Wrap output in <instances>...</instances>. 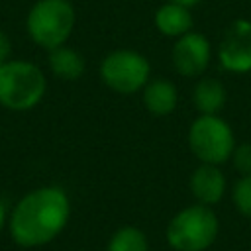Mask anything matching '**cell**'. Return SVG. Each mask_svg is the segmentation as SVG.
<instances>
[{
    "label": "cell",
    "instance_id": "obj_5",
    "mask_svg": "<svg viewBox=\"0 0 251 251\" xmlns=\"http://www.w3.org/2000/svg\"><path fill=\"white\" fill-rule=\"evenodd\" d=\"M188 147L200 163L222 165L229 161L235 137L229 124L218 114H200L188 127Z\"/></svg>",
    "mask_w": 251,
    "mask_h": 251
},
{
    "label": "cell",
    "instance_id": "obj_19",
    "mask_svg": "<svg viewBox=\"0 0 251 251\" xmlns=\"http://www.w3.org/2000/svg\"><path fill=\"white\" fill-rule=\"evenodd\" d=\"M169 2H175V4H180V6H184V8H192V6H196L200 0H169Z\"/></svg>",
    "mask_w": 251,
    "mask_h": 251
},
{
    "label": "cell",
    "instance_id": "obj_4",
    "mask_svg": "<svg viewBox=\"0 0 251 251\" xmlns=\"http://www.w3.org/2000/svg\"><path fill=\"white\" fill-rule=\"evenodd\" d=\"M76 14L69 0H37L25 18V29L29 39L51 51L65 45L75 29Z\"/></svg>",
    "mask_w": 251,
    "mask_h": 251
},
{
    "label": "cell",
    "instance_id": "obj_2",
    "mask_svg": "<svg viewBox=\"0 0 251 251\" xmlns=\"http://www.w3.org/2000/svg\"><path fill=\"white\" fill-rule=\"evenodd\" d=\"M47 92L43 71L24 59H8L0 65V106L12 112L35 108Z\"/></svg>",
    "mask_w": 251,
    "mask_h": 251
},
{
    "label": "cell",
    "instance_id": "obj_16",
    "mask_svg": "<svg viewBox=\"0 0 251 251\" xmlns=\"http://www.w3.org/2000/svg\"><path fill=\"white\" fill-rule=\"evenodd\" d=\"M229 161L239 175H251V143H239L233 147Z\"/></svg>",
    "mask_w": 251,
    "mask_h": 251
},
{
    "label": "cell",
    "instance_id": "obj_18",
    "mask_svg": "<svg viewBox=\"0 0 251 251\" xmlns=\"http://www.w3.org/2000/svg\"><path fill=\"white\" fill-rule=\"evenodd\" d=\"M6 222H8V210H6V206H4V202L0 200V231L4 229V226H6Z\"/></svg>",
    "mask_w": 251,
    "mask_h": 251
},
{
    "label": "cell",
    "instance_id": "obj_14",
    "mask_svg": "<svg viewBox=\"0 0 251 251\" xmlns=\"http://www.w3.org/2000/svg\"><path fill=\"white\" fill-rule=\"evenodd\" d=\"M106 251H149L147 235L135 226H124L112 233Z\"/></svg>",
    "mask_w": 251,
    "mask_h": 251
},
{
    "label": "cell",
    "instance_id": "obj_1",
    "mask_svg": "<svg viewBox=\"0 0 251 251\" xmlns=\"http://www.w3.org/2000/svg\"><path fill=\"white\" fill-rule=\"evenodd\" d=\"M71 218V200L61 186H39L22 196L8 216L16 245L33 249L51 243Z\"/></svg>",
    "mask_w": 251,
    "mask_h": 251
},
{
    "label": "cell",
    "instance_id": "obj_9",
    "mask_svg": "<svg viewBox=\"0 0 251 251\" xmlns=\"http://www.w3.org/2000/svg\"><path fill=\"white\" fill-rule=\"evenodd\" d=\"M190 192L196 198L198 204L214 206L224 198L226 192V175L218 165L212 163H200L188 180Z\"/></svg>",
    "mask_w": 251,
    "mask_h": 251
},
{
    "label": "cell",
    "instance_id": "obj_10",
    "mask_svg": "<svg viewBox=\"0 0 251 251\" xmlns=\"http://www.w3.org/2000/svg\"><path fill=\"white\" fill-rule=\"evenodd\" d=\"M141 96H143V106L153 116H169L178 104L176 86L167 78L147 80Z\"/></svg>",
    "mask_w": 251,
    "mask_h": 251
},
{
    "label": "cell",
    "instance_id": "obj_17",
    "mask_svg": "<svg viewBox=\"0 0 251 251\" xmlns=\"http://www.w3.org/2000/svg\"><path fill=\"white\" fill-rule=\"evenodd\" d=\"M10 53H12V41H10L8 33H4L0 29V65L10 59Z\"/></svg>",
    "mask_w": 251,
    "mask_h": 251
},
{
    "label": "cell",
    "instance_id": "obj_7",
    "mask_svg": "<svg viewBox=\"0 0 251 251\" xmlns=\"http://www.w3.org/2000/svg\"><path fill=\"white\" fill-rule=\"evenodd\" d=\"M210 59H212L210 41L206 39V35L196 31H188L176 37L171 51V61L175 71L188 78L200 76L208 69Z\"/></svg>",
    "mask_w": 251,
    "mask_h": 251
},
{
    "label": "cell",
    "instance_id": "obj_12",
    "mask_svg": "<svg viewBox=\"0 0 251 251\" xmlns=\"http://www.w3.org/2000/svg\"><path fill=\"white\" fill-rule=\"evenodd\" d=\"M47 63H49L51 73L63 80H76L84 75V69H86L84 57L76 49L67 47V45H59L51 49Z\"/></svg>",
    "mask_w": 251,
    "mask_h": 251
},
{
    "label": "cell",
    "instance_id": "obj_8",
    "mask_svg": "<svg viewBox=\"0 0 251 251\" xmlns=\"http://www.w3.org/2000/svg\"><path fill=\"white\" fill-rule=\"evenodd\" d=\"M220 65L235 75H245L251 71V22L235 20L226 31L220 49Z\"/></svg>",
    "mask_w": 251,
    "mask_h": 251
},
{
    "label": "cell",
    "instance_id": "obj_3",
    "mask_svg": "<svg viewBox=\"0 0 251 251\" xmlns=\"http://www.w3.org/2000/svg\"><path fill=\"white\" fill-rule=\"evenodd\" d=\"M220 233V220L206 204H192L176 212L165 231L175 251H206Z\"/></svg>",
    "mask_w": 251,
    "mask_h": 251
},
{
    "label": "cell",
    "instance_id": "obj_6",
    "mask_svg": "<svg viewBox=\"0 0 251 251\" xmlns=\"http://www.w3.org/2000/svg\"><path fill=\"white\" fill-rule=\"evenodd\" d=\"M151 75V65L139 51L116 49L100 63L102 82L118 94H133L143 90Z\"/></svg>",
    "mask_w": 251,
    "mask_h": 251
},
{
    "label": "cell",
    "instance_id": "obj_13",
    "mask_svg": "<svg viewBox=\"0 0 251 251\" xmlns=\"http://www.w3.org/2000/svg\"><path fill=\"white\" fill-rule=\"evenodd\" d=\"M226 100H227L226 88L218 78L206 76L194 84L192 102L200 114H220L226 106Z\"/></svg>",
    "mask_w": 251,
    "mask_h": 251
},
{
    "label": "cell",
    "instance_id": "obj_15",
    "mask_svg": "<svg viewBox=\"0 0 251 251\" xmlns=\"http://www.w3.org/2000/svg\"><path fill=\"white\" fill-rule=\"evenodd\" d=\"M231 200L241 216L251 218V175L239 176V180L231 188Z\"/></svg>",
    "mask_w": 251,
    "mask_h": 251
},
{
    "label": "cell",
    "instance_id": "obj_11",
    "mask_svg": "<svg viewBox=\"0 0 251 251\" xmlns=\"http://www.w3.org/2000/svg\"><path fill=\"white\" fill-rule=\"evenodd\" d=\"M155 27L167 37H180L192 29V14L190 8L169 2L163 4L155 12Z\"/></svg>",
    "mask_w": 251,
    "mask_h": 251
}]
</instances>
